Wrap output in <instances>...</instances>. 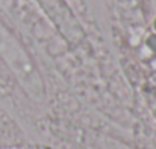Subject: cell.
<instances>
[{"mask_svg":"<svg viewBox=\"0 0 156 149\" xmlns=\"http://www.w3.org/2000/svg\"><path fill=\"white\" fill-rule=\"evenodd\" d=\"M0 56L8 62L16 76L28 90V93L32 98L41 99L44 94V88L37 70L34 68L29 56L26 55L20 43L2 23H0Z\"/></svg>","mask_w":156,"mask_h":149,"instance_id":"6da1fadb","label":"cell"}]
</instances>
